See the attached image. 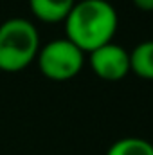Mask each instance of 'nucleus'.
<instances>
[{"label": "nucleus", "instance_id": "nucleus-1", "mask_svg": "<svg viewBox=\"0 0 153 155\" xmlns=\"http://www.w3.org/2000/svg\"><path fill=\"white\" fill-rule=\"evenodd\" d=\"M117 25V11L106 0L76 2L65 18L67 40L77 45L83 52H92L97 47L110 43Z\"/></svg>", "mask_w": 153, "mask_h": 155}, {"label": "nucleus", "instance_id": "nucleus-5", "mask_svg": "<svg viewBox=\"0 0 153 155\" xmlns=\"http://www.w3.org/2000/svg\"><path fill=\"white\" fill-rule=\"evenodd\" d=\"M76 0H29L33 15L47 24H56L67 18Z\"/></svg>", "mask_w": 153, "mask_h": 155}, {"label": "nucleus", "instance_id": "nucleus-3", "mask_svg": "<svg viewBox=\"0 0 153 155\" xmlns=\"http://www.w3.org/2000/svg\"><path fill=\"white\" fill-rule=\"evenodd\" d=\"M36 58L43 76L52 81H67L83 69L85 52L70 40L58 38L40 47Z\"/></svg>", "mask_w": 153, "mask_h": 155}, {"label": "nucleus", "instance_id": "nucleus-7", "mask_svg": "<svg viewBox=\"0 0 153 155\" xmlns=\"http://www.w3.org/2000/svg\"><path fill=\"white\" fill-rule=\"evenodd\" d=\"M106 155H153V144L141 137H122L108 148Z\"/></svg>", "mask_w": 153, "mask_h": 155}, {"label": "nucleus", "instance_id": "nucleus-2", "mask_svg": "<svg viewBox=\"0 0 153 155\" xmlns=\"http://www.w3.org/2000/svg\"><path fill=\"white\" fill-rule=\"evenodd\" d=\"M38 29L31 20L9 18L0 25V71L25 69L38 54Z\"/></svg>", "mask_w": 153, "mask_h": 155}, {"label": "nucleus", "instance_id": "nucleus-6", "mask_svg": "<svg viewBox=\"0 0 153 155\" xmlns=\"http://www.w3.org/2000/svg\"><path fill=\"white\" fill-rule=\"evenodd\" d=\"M130 71L144 79H153V40L141 41L130 52Z\"/></svg>", "mask_w": 153, "mask_h": 155}, {"label": "nucleus", "instance_id": "nucleus-8", "mask_svg": "<svg viewBox=\"0 0 153 155\" xmlns=\"http://www.w3.org/2000/svg\"><path fill=\"white\" fill-rule=\"evenodd\" d=\"M133 4L141 11H153V0H133Z\"/></svg>", "mask_w": 153, "mask_h": 155}, {"label": "nucleus", "instance_id": "nucleus-4", "mask_svg": "<svg viewBox=\"0 0 153 155\" xmlns=\"http://www.w3.org/2000/svg\"><path fill=\"white\" fill-rule=\"evenodd\" d=\"M90 67L106 81H119L130 72V52L110 41L90 52Z\"/></svg>", "mask_w": 153, "mask_h": 155}]
</instances>
